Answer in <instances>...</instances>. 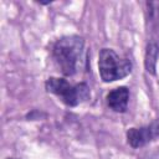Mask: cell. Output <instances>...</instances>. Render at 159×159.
Wrapping results in <instances>:
<instances>
[{
	"label": "cell",
	"mask_w": 159,
	"mask_h": 159,
	"mask_svg": "<svg viewBox=\"0 0 159 159\" xmlns=\"http://www.w3.org/2000/svg\"><path fill=\"white\" fill-rule=\"evenodd\" d=\"M84 42L78 36H65L53 46V58L61 72L66 76L75 75L83 63Z\"/></svg>",
	"instance_id": "1"
},
{
	"label": "cell",
	"mask_w": 159,
	"mask_h": 159,
	"mask_svg": "<svg viewBox=\"0 0 159 159\" xmlns=\"http://www.w3.org/2000/svg\"><path fill=\"white\" fill-rule=\"evenodd\" d=\"M98 68L101 78L104 82H113L129 75L132 71V65L130 61L119 57L113 50L103 48L99 52Z\"/></svg>",
	"instance_id": "2"
},
{
	"label": "cell",
	"mask_w": 159,
	"mask_h": 159,
	"mask_svg": "<svg viewBox=\"0 0 159 159\" xmlns=\"http://www.w3.org/2000/svg\"><path fill=\"white\" fill-rule=\"evenodd\" d=\"M46 89L53 94H56L65 104L67 106H77L82 99L87 98L88 88L86 84L72 86L63 78L51 77L46 81Z\"/></svg>",
	"instance_id": "3"
},
{
	"label": "cell",
	"mask_w": 159,
	"mask_h": 159,
	"mask_svg": "<svg viewBox=\"0 0 159 159\" xmlns=\"http://www.w3.org/2000/svg\"><path fill=\"white\" fill-rule=\"evenodd\" d=\"M159 138V119L154 120L147 127L142 128H130L127 132L128 143L133 148H139L147 143Z\"/></svg>",
	"instance_id": "4"
},
{
	"label": "cell",
	"mask_w": 159,
	"mask_h": 159,
	"mask_svg": "<svg viewBox=\"0 0 159 159\" xmlns=\"http://www.w3.org/2000/svg\"><path fill=\"white\" fill-rule=\"evenodd\" d=\"M129 92L125 87H118L107 94V103L114 112H124L128 106Z\"/></svg>",
	"instance_id": "5"
},
{
	"label": "cell",
	"mask_w": 159,
	"mask_h": 159,
	"mask_svg": "<svg viewBox=\"0 0 159 159\" xmlns=\"http://www.w3.org/2000/svg\"><path fill=\"white\" fill-rule=\"evenodd\" d=\"M159 56V47L155 42H150L147 46L145 51V68L149 73H155V67H157V60Z\"/></svg>",
	"instance_id": "6"
},
{
	"label": "cell",
	"mask_w": 159,
	"mask_h": 159,
	"mask_svg": "<svg viewBox=\"0 0 159 159\" xmlns=\"http://www.w3.org/2000/svg\"><path fill=\"white\" fill-rule=\"evenodd\" d=\"M9 159H12V158H9Z\"/></svg>",
	"instance_id": "7"
}]
</instances>
